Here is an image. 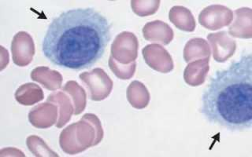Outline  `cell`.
Instances as JSON below:
<instances>
[{
    "instance_id": "4",
    "label": "cell",
    "mask_w": 252,
    "mask_h": 157,
    "mask_svg": "<svg viewBox=\"0 0 252 157\" xmlns=\"http://www.w3.org/2000/svg\"><path fill=\"white\" fill-rule=\"evenodd\" d=\"M79 77L89 90L91 100H104L112 91L113 81L103 69H94L89 73H81Z\"/></svg>"
},
{
    "instance_id": "12",
    "label": "cell",
    "mask_w": 252,
    "mask_h": 157,
    "mask_svg": "<svg viewBox=\"0 0 252 157\" xmlns=\"http://www.w3.org/2000/svg\"><path fill=\"white\" fill-rule=\"evenodd\" d=\"M15 99L22 105L30 106L41 102L44 98L43 90L35 83L28 82L16 90Z\"/></svg>"
},
{
    "instance_id": "1",
    "label": "cell",
    "mask_w": 252,
    "mask_h": 157,
    "mask_svg": "<svg viewBox=\"0 0 252 157\" xmlns=\"http://www.w3.org/2000/svg\"><path fill=\"white\" fill-rule=\"evenodd\" d=\"M112 25L93 8L63 12L51 22L42 43L44 57L56 66L82 70L102 58Z\"/></svg>"
},
{
    "instance_id": "10",
    "label": "cell",
    "mask_w": 252,
    "mask_h": 157,
    "mask_svg": "<svg viewBox=\"0 0 252 157\" xmlns=\"http://www.w3.org/2000/svg\"><path fill=\"white\" fill-rule=\"evenodd\" d=\"M47 102L56 105L59 108V116L55 126L62 128L71 120V116L74 112L73 102L70 97L64 91H58L50 94Z\"/></svg>"
},
{
    "instance_id": "11",
    "label": "cell",
    "mask_w": 252,
    "mask_h": 157,
    "mask_svg": "<svg viewBox=\"0 0 252 157\" xmlns=\"http://www.w3.org/2000/svg\"><path fill=\"white\" fill-rule=\"evenodd\" d=\"M32 79L43 85L44 88L55 91L61 88L63 77L58 71L52 70L48 67L39 66L32 71Z\"/></svg>"
},
{
    "instance_id": "17",
    "label": "cell",
    "mask_w": 252,
    "mask_h": 157,
    "mask_svg": "<svg viewBox=\"0 0 252 157\" xmlns=\"http://www.w3.org/2000/svg\"><path fill=\"white\" fill-rule=\"evenodd\" d=\"M109 66L118 78L126 80L133 77L136 71V61H133L130 63L129 65H122L115 61V59L112 56H110L109 59Z\"/></svg>"
},
{
    "instance_id": "2",
    "label": "cell",
    "mask_w": 252,
    "mask_h": 157,
    "mask_svg": "<svg viewBox=\"0 0 252 157\" xmlns=\"http://www.w3.org/2000/svg\"><path fill=\"white\" fill-rule=\"evenodd\" d=\"M199 112L209 124L229 131L252 129V53H243L227 69L213 75L201 97Z\"/></svg>"
},
{
    "instance_id": "13",
    "label": "cell",
    "mask_w": 252,
    "mask_h": 157,
    "mask_svg": "<svg viewBox=\"0 0 252 157\" xmlns=\"http://www.w3.org/2000/svg\"><path fill=\"white\" fill-rule=\"evenodd\" d=\"M169 19L180 30L193 31L195 30V20L191 11L184 6H173L169 10Z\"/></svg>"
},
{
    "instance_id": "7",
    "label": "cell",
    "mask_w": 252,
    "mask_h": 157,
    "mask_svg": "<svg viewBox=\"0 0 252 157\" xmlns=\"http://www.w3.org/2000/svg\"><path fill=\"white\" fill-rule=\"evenodd\" d=\"M146 63L158 72L168 73L173 69V62L168 51L158 44H150L142 50Z\"/></svg>"
},
{
    "instance_id": "5",
    "label": "cell",
    "mask_w": 252,
    "mask_h": 157,
    "mask_svg": "<svg viewBox=\"0 0 252 157\" xmlns=\"http://www.w3.org/2000/svg\"><path fill=\"white\" fill-rule=\"evenodd\" d=\"M138 47L136 35L132 32L123 31L118 34L113 42L111 56L120 64L128 65L137 58Z\"/></svg>"
},
{
    "instance_id": "9",
    "label": "cell",
    "mask_w": 252,
    "mask_h": 157,
    "mask_svg": "<svg viewBox=\"0 0 252 157\" xmlns=\"http://www.w3.org/2000/svg\"><path fill=\"white\" fill-rule=\"evenodd\" d=\"M144 38L148 41L168 45L173 39V31L169 25L161 21H154L144 26Z\"/></svg>"
},
{
    "instance_id": "18",
    "label": "cell",
    "mask_w": 252,
    "mask_h": 157,
    "mask_svg": "<svg viewBox=\"0 0 252 157\" xmlns=\"http://www.w3.org/2000/svg\"><path fill=\"white\" fill-rule=\"evenodd\" d=\"M160 1H131V6L135 14L140 17H147L158 10Z\"/></svg>"
},
{
    "instance_id": "15",
    "label": "cell",
    "mask_w": 252,
    "mask_h": 157,
    "mask_svg": "<svg viewBox=\"0 0 252 157\" xmlns=\"http://www.w3.org/2000/svg\"><path fill=\"white\" fill-rule=\"evenodd\" d=\"M63 91L66 93L73 102L74 115H79L86 107V94L84 89L75 81H69L65 83Z\"/></svg>"
},
{
    "instance_id": "6",
    "label": "cell",
    "mask_w": 252,
    "mask_h": 157,
    "mask_svg": "<svg viewBox=\"0 0 252 157\" xmlns=\"http://www.w3.org/2000/svg\"><path fill=\"white\" fill-rule=\"evenodd\" d=\"M13 61L19 67H26L33 60L35 44L33 39L26 31H19L14 35L11 42Z\"/></svg>"
},
{
    "instance_id": "14",
    "label": "cell",
    "mask_w": 252,
    "mask_h": 157,
    "mask_svg": "<svg viewBox=\"0 0 252 157\" xmlns=\"http://www.w3.org/2000/svg\"><path fill=\"white\" fill-rule=\"evenodd\" d=\"M127 98L132 107L142 109L149 104L150 94L145 85L139 81H133L127 90Z\"/></svg>"
},
{
    "instance_id": "16",
    "label": "cell",
    "mask_w": 252,
    "mask_h": 157,
    "mask_svg": "<svg viewBox=\"0 0 252 157\" xmlns=\"http://www.w3.org/2000/svg\"><path fill=\"white\" fill-rule=\"evenodd\" d=\"M26 145L30 151L36 157H58L57 153L51 150L41 137L36 135L29 136L26 139Z\"/></svg>"
},
{
    "instance_id": "3",
    "label": "cell",
    "mask_w": 252,
    "mask_h": 157,
    "mask_svg": "<svg viewBox=\"0 0 252 157\" xmlns=\"http://www.w3.org/2000/svg\"><path fill=\"white\" fill-rule=\"evenodd\" d=\"M102 137L103 131L98 118L88 113L80 121L63 130L59 136V145L64 153L75 155L98 145Z\"/></svg>"
},
{
    "instance_id": "8",
    "label": "cell",
    "mask_w": 252,
    "mask_h": 157,
    "mask_svg": "<svg viewBox=\"0 0 252 157\" xmlns=\"http://www.w3.org/2000/svg\"><path fill=\"white\" fill-rule=\"evenodd\" d=\"M59 114L58 106L47 102L38 105L30 110L29 120L35 128L47 129L57 123Z\"/></svg>"
}]
</instances>
